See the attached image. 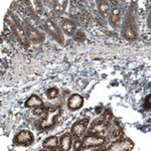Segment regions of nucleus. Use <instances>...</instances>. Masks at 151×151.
Returning <instances> with one entry per match:
<instances>
[{"label":"nucleus","instance_id":"1","mask_svg":"<svg viewBox=\"0 0 151 151\" xmlns=\"http://www.w3.org/2000/svg\"><path fill=\"white\" fill-rule=\"evenodd\" d=\"M6 22L8 23V25L10 26L11 30L13 31V33L17 36L18 40L21 42V45H23L25 48H28L29 47V42L27 40V35H25L23 28L21 27V25L19 24L15 16L11 13H8L6 15Z\"/></svg>","mask_w":151,"mask_h":151},{"label":"nucleus","instance_id":"2","mask_svg":"<svg viewBox=\"0 0 151 151\" xmlns=\"http://www.w3.org/2000/svg\"><path fill=\"white\" fill-rule=\"evenodd\" d=\"M62 113V109L60 107H55L53 109H48L45 116L43 117V119L40 121V129H48L50 127H52L53 124L55 123L57 119L58 118V116Z\"/></svg>","mask_w":151,"mask_h":151},{"label":"nucleus","instance_id":"3","mask_svg":"<svg viewBox=\"0 0 151 151\" xmlns=\"http://www.w3.org/2000/svg\"><path fill=\"white\" fill-rule=\"evenodd\" d=\"M45 30H47V32L58 41V42L64 43V36H63L62 31H60V29L58 28V26L53 22L52 20L47 19L45 22Z\"/></svg>","mask_w":151,"mask_h":151},{"label":"nucleus","instance_id":"4","mask_svg":"<svg viewBox=\"0 0 151 151\" xmlns=\"http://www.w3.org/2000/svg\"><path fill=\"white\" fill-rule=\"evenodd\" d=\"M134 147L133 142L130 139L126 138V139L118 140L113 142L112 144L107 148L109 151H129L132 150Z\"/></svg>","mask_w":151,"mask_h":151},{"label":"nucleus","instance_id":"5","mask_svg":"<svg viewBox=\"0 0 151 151\" xmlns=\"http://www.w3.org/2000/svg\"><path fill=\"white\" fill-rule=\"evenodd\" d=\"M35 140L33 137V134L30 132L29 130H22L20 131L17 135L14 137V142L18 145H24V146H28Z\"/></svg>","mask_w":151,"mask_h":151},{"label":"nucleus","instance_id":"6","mask_svg":"<svg viewBox=\"0 0 151 151\" xmlns=\"http://www.w3.org/2000/svg\"><path fill=\"white\" fill-rule=\"evenodd\" d=\"M89 125V119H82V120L76 122L72 127V134L75 138H81L84 133L86 132V129Z\"/></svg>","mask_w":151,"mask_h":151},{"label":"nucleus","instance_id":"7","mask_svg":"<svg viewBox=\"0 0 151 151\" xmlns=\"http://www.w3.org/2000/svg\"><path fill=\"white\" fill-rule=\"evenodd\" d=\"M105 139L103 137H97V136H87L82 141L81 149H88L89 147H98L100 145H103Z\"/></svg>","mask_w":151,"mask_h":151},{"label":"nucleus","instance_id":"8","mask_svg":"<svg viewBox=\"0 0 151 151\" xmlns=\"http://www.w3.org/2000/svg\"><path fill=\"white\" fill-rule=\"evenodd\" d=\"M83 104H84V98L79 94H74L70 97L68 101V108L70 111H77L82 108Z\"/></svg>","mask_w":151,"mask_h":151},{"label":"nucleus","instance_id":"9","mask_svg":"<svg viewBox=\"0 0 151 151\" xmlns=\"http://www.w3.org/2000/svg\"><path fill=\"white\" fill-rule=\"evenodd\" d=\"M27 35H28L27 36L29 40L35 43H40L45 40V37H43L40 31H37L35 28H33L32 26H30L29 24L27 25Z\"/></svg>","mask_w":151,"mask_h":151},{"label":"nucleus","instance_id":"10","mask_svg":"<svg viewBox=\"0 0 151 151\" xmlns=\"http://www.w3.org/2000/svg\"><path fill=\"white\" fill-rule=\"evenodd\" d=\"M60 144L62 150L69 151L70 149V144H72V135L69 133L64 134L60 139Z\"/></svg>","mask_w":151,"mask_h":151},{"label":"nucleus","instance_id":"11","mask_svg":"<svg viewBox=\"0 0 151 151\" xmlns=\"http://www.w3.org/2000/svg\"><path fill=\"white\" fill-rule=\"evenodd\" d=\"M62 29L63 31L68 35H73L76 32V24L70 20H65L63 21L62 23Z\"/></svg>","mask_w":151,"mask_h":151},{"label":"nucleus","instance_id":"12","mask_svg":"<svg viewBox=\"0 0 151 151\" xmlns=\"http://www.w3.org/2000/svg\"><path fill=\"white\" fill-rule=\"evenodd\" d=\"M42 146L45 149H55L58 147V138L57 136H50L43 141Z\"/></svg>","mask_w":151,"mask_h":151},{"label":"nucleus","instance_id":"13","mask_svg":"<svg viewBox=\"0 0 151 151\" xmlns=\"http://www.w3.org/2000/svg\"><path fill=\"white\" fill-rule=\"evenodd\" d=\"M109 21L110 24L114 27L119 25L120 23V10L118 8H114L113 10L110 12V15H109Z\"/></svg>","mask_w":151,"mask_h":151},{"label":"nucleus","instance_id":"14","mask_svg":"<svg viewBox=\"0 0 151 151\" xmlns=\"http://www.w3.org/2000/svg\"><path fill=\"white\" fill-rule=\"evenodd\" d=\"M67 1L65 0H57V1L53 2L52 4V8H53V11L57 15H60V14L64 13L65 9V6H67Z\"/></svg>","mask_w":151,"mask_h":151},{"label":"nucleus","instance_id":"15","mask_svg":"<svg viewBox=\"0 0 151 151\" xmlns=\"http://www.w3.org/2000/svg\"><path fill=\"white\" fill-rule=\"evenodd\" d=\"M42 101L38 98L37 96H35V95H32V96H30L29 98L27 99V101L25 102V107H27V108H36V107H40L42 106Z\"/></svg>","mask_w":151,"mask_h":151},{"label":"nucleus","instance_id":"16","mask_svg":"<svg viewBox=\"0 0 151 151\" xmlns=\"http://www.w3.org/2000/svg\"><path fill=\"white\" fill-rule=\"evenodd\" d=\"M109 9H110V5H109L108 1H100L99 2V13L101 14L103 17H106L109 13Z\"/></svg>","mask_w":151,"mask_h":151},{"label":"nucleus","instance_id":"17","mask_svg":"<svg viewBox=\"0 0 151 151\" xmlns=\"http://www.w3.org/2000/svg\"><path fill=\"white\" fill-rule=\"evenodd\" d=\"M123 35L128 38H135V33L133 31V28H132V25L130 23H127L124 28V31H123Z\"/></svg>","mask_w":151,"mask_h":151},{"label":"nucleus","instance_id":"18","mask_svg":"<svg viewBox=\"0 0 151 151\" xmlns=\"http://www.w3.org/2000/svg\"><path fill=\"white\" fill-rule=\"evenodd\" d=\"M45 94H47L48 99H55L58 96V94H60V91H58L57 88H50V89H48L45 92Z\"/></svg>","mask_w":151,"mask_h":151},{"label":"nucleus","instance_id":"19","mask_svg":"<svg viewBox=\"0 0 151 151\" xmlns=\"http://www.w3.org/2000/svg\"><path fill=\"white\" fill-rule=\"evenodd\" d=\"M75 40H77V41H80V42L84 41L85 40V33L82 32L81 30L76 31V33H75Z\"/></svg>","mask_w":151,"mask_h":151},{"label":"nucleus","instance_id":"20","mask_svg":"<svg viewBox=\"0 0 151 151\" xmlns=\"http://www.w3.org/2000/svg\"><path fill=\"white\" fill-rule=\"evenodd\" d=\"M77 85L80 88H81V89H84V88L87 87L88 82L87 81H84V80H78V81H77Z\"/></svg>","mask_w":151,"mask_h":151},{"label":"nucleus","instance_id":"21","mask_svg":"<svg viewBox=\"0 0 151 151\" xmlns=\"http://www.w3.org/2000/svg\"><path fill=\"white\" fill-rule=\"evenodd\" d=\"M82 148V141L78 138L77 140H76V142H75V145H74V149L75 150H80Z\"/></svg>","mask_w":151,"mask_h":151},{"label":"nucleus","instance_id":"22","mask_svg":"<svg viewBox=\"0 0 151 151\" xmlns=\"http://www.w3.org/2000/svg\"><path fill=\"white\" fill-rule=\"evenodd\" d=\"M43 112V108H42V106H40V107H36L35 108V110L33 111V114H35V115H40L41 113Z\"/></svg>","mask_w":151,"mask_h":151},{"label":"nucleus","instance_id":"23","mask_svg":"<svg viewBox=\"0 0 151 151\" xmlns=\"http://www.w3.org/2000/svg\"><path fill=\"white\" fill-rule=\"evenodd\" d=\"M150 102H151V95H148V96L146 97V100H145V105L148 109L150 108Z\"/></svg>","mask_w":151,"mask_h":151}]
</instances>
